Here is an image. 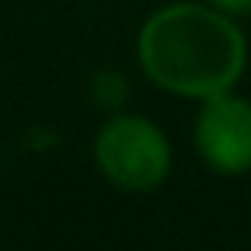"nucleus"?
<instances>
[{
	"mask_svg": "<svg viewBox=\"0 0 251 251\" xmlns=\"http://www.w3.org/2000/svg\"><path fill=\"white\" fill-rule=\"evenodd\" d=\"M137 64L156 89L203 102L235 89L245 76L248 35L235 16L207 0H178L140 23Z\"/></svg>",
	"mask_w": 251,
	"mask_h": 251,
	"instance_id": "nucleus-1",
	"label": "nucleus"
},
{
	"mask_svg": "<svg viewBox=\"0 0 251 251\" xmlns=\"http://www.w3.org/2000/svg\"><path fill=\"white\" fill-rule=\"evenodd\" d=\"M92 162L111 188L124 194H150L169 181L175 150L153 118L118 111L92 137Z\"/></svg>",
	"mask_w": 251,
	"mask_h": 251,
	"instance_id": "nucleus-2",
	"label": "nucleus"
},
{
	"mask_svg": "<svg viewBox=\"0 0 251 251\" xmlns=\"http://www.w3.org/2000/svg\"><path fill=\"white\" fill-rule=\"evenodd\" d=\"M191 140L201 162L216 175L239 178L251 172V99L229 89L197 102Z\"/></svg>",
	"mask_w": 251,
	"mask_h": 251,
	"instance_id": "nucleus-3",
	"label": "nucleus"
},
{
	"mask_svg": "<svg viewBox=\"0 0 251 251\" xmlns=\"http://www.w3.org/2000/svg\"><path fill=\"white\" fill-rule=\"evenodd\" d=\"M207 3H213L216 10L229 13V16H235V19L251 16V0H207Z\"/></svg>",
	"mask_w": 251,
	"mask_h": 251,
	"instance_id": "nucleus-4",
	"label": "nucleus"
}]
</instances>
